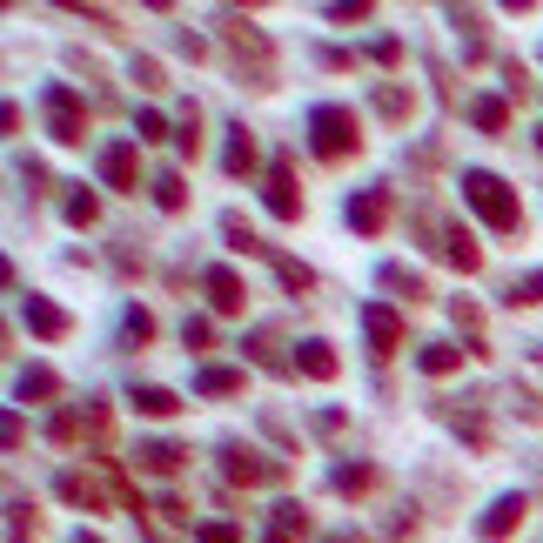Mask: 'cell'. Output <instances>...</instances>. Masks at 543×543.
I'll list each match as a JSON object with an SVG mask.
<instances>
[{"instance_id":"cell-1","label":"cell","mask_w":543,"mask_h":543,"mask_svg":"<svg viewBox=\"0 0 543 543\" xmlns=\"http://www.w3.org/2000/svg\"><path fill=\"white\" fill-rule=\"evenodd\" d=\"M463 202L483 215V222L497 228V235H517L523 228V202H517V188L503 175H490V168H463Z\"/></svg>"},{"instance_id":"cell-2","label":"cell","mask_w":543,"mask_h":543,"mask_svg":"<svg viewBox=\"0 0 543 543\" xmlns=\"http://www.w3.org/2000/svg\"><path fill=\"white\" fill-rule=\"evenodd\" d=\"M309 141H316L322 161H342V155H356V148H362V128H356V114H349V108L322 101V108L309 114Z\"/></svg>"},{"instance_id":"cell-3","label":"cell","mask_w":543,"mask_h":543,"mask_svg":"<svg viewBox=\"0 0 543 543\" xmlns=\"http://www.w3.org/2000/svg\"><path fill=\"white\" fill-rule=\"evenodd\" d=\"M222 41L235 47L242 74H249V61H255L262 88H275V54H269V34H262V27H255V21H242V14H222Z\"/></svg>"},{"instance_id":"cell-4","label":"cell","mask_w":543,"mask_h":543,"mask_svg":"<svg viewBox=\"0 0 543 543\" xmlns=\"http://www.w3.org/2000/svg\"><path fill=\"white\" fill-rule=\"evenodd\" d=\"M41 101H47V128H54V141L81 148V141H88V121H81V94H74L68 81H54Z\"/></svg>"},{"instance_id":"cell-5","label":"cell","mask_w":543,"mask_h":543,"mask_svg":"<svg viewBox=\"0 0 543 543\" xmlns=\"http://www.w3.org/2000/svg\"><path fill=\"white\" fill-rule=\"evenodd\" d=\"M262 202H269L275 222H302V195H295V168H289V155H282L269 175H262Z\"/></svg>"},{"instance_id":"cell-6","label":"cell","mask_w":543,"mask_h":543,"mask_svg":"<svg viewBox=\"0 0 543 543\" xmlns=\"http://www.w3.org/2000/svg\"><path fill=\"white\" fill-rule=\"evenodd\" d=\"M101 181H108V188H121V195H135V188H141L135 141H108V148H101Z\"/></svg>"},{"instance_id":"cell-7","label":"cell","mask_w":543,"mask_h":543,"mask_svg":"<svg viewBox=\"0 0 543 543\" xmlns=\"http://www.w3.org/2000/svg\"><path fill=\"white\" fill-rule=\"evenodd\" d=\"M523 510H530V497H517V490H510V497H497L490 510H483V517H476V537H483V543H503V537H517Z\"/></svg>"},{"instance_id":"cell-8","label":"cell","mask_w":543,"mask_h":543,"mask_svg":"<svg viewBox=\"0 0 543 543\" xmlns=\"http://www.w3.org/2000/svg\"><path fill=\"white\" fill-rule=\"evenodd\" d=\"M222 476L228 483H275V476H282V463H262V456L255 450H242V443H222Z\"/></svg>"},{"instance_id":"cell-9","label":"cell","mask_w":543,"mask_h":543,"mask_svg":"<svg viewBox=\"0 0 543 543\" xmlns=\"http://www.w3.org/2000/svg\"><path fill=\"white\" fill-rule=\"evenodd\" d=\"M362 336H369L376 356H396V342H403V316H396L389 302H369V309H362Z\"/></svg>"},{"instance_id":"cell-10","label":"cell","mask_w":543,"mask_h":543,"mask_svg":"<svg viewBox=\"0 0 543 543\" xmlns=\"http://www.w3.org/2000/svg\"><path fill=\"white\" fill-rule=\"evenodd\" d=\"M54 497L74 503V510H108V490H101L94 476H81V470H61V476H54Z\"/></svg>"},{"instance_id":"cell-11","label":"cell","mask_w":543,"mask_h":543,"mask_svg":"<svg viewBox=\"0 0 543 543\" xmlns=\"http://www.w3.org/2000/svg\"><path fill=\"white\" fill-rule=\"evenodd\" d=\"M383 222H389V188H362L349 202V228L356 235H383Z\"/></svg>"},{"instance_id":"cell-12","label":"cell","mask_w":543,"mask_h":543,"mask_svg":"<svg viewBox=\"0 0 543 543\" xmlns=\"http://www.w3.org/2000/svg\"><path fill=\"white\" fill-rule=\"evenodd\" d=\"M295 369H302V376H316V383H336V369H342V362H336V349H329L322 336H309L302 349H295Z\"/></svg>"},{"instance_id":"cell-13","label":"cell","mask_w":543,"mask_h":543,"mask_svg":"<svg viewBox=\"0 0 543 543\" xmlns=\"http://www.w3.org/2000/svg\"><path fill=\"white\" fill-rule=\"evenodd\" d=\"M202 282H208V302H215L222 316H235V309L249 302V289H242V275H235V269H208Z\"/></svg>"},{"instance_id":"cell-14","label":"cell","mask_w":543,"mask_h":543,"mask_svg":"<svg viewBox=\"0 0 543 543\" xmlns=\"http://www.w3.org/2000/svg\"><path fill=\"white\" fill-rule=\"evenodd\" d=\"M27 329L47 342H61L68 336V309H54V302H41V295H27Z\"/></svg>"},{"instance_id":"cell-15","label":"cell","mask_w":543,"mask_h":543,"mask_svg":"<svg viewBox=\"0 0 543 543\" xmlns=\"http://www.w3.org/2000/svg\"><path fill=\"white\" fill-rule=\"evenodd\" d=\"M128 403H135L141 416H155V423H168V416L181 409V396H175V389H161V383H135V396H128Z\"/></svg>"},{"instance_id":"cell-16","label":"cell","mask_w":543,"mask_h":543,"mask_svg":"<svg viewBox=\"0 0 543 543\" xmlns=\"http://www.w3.org/2000/svg\"><path fill=\"white\" fill-rule=\"evenodd\" d=\"M135 463H141L148 476H175L181 463H188V450H181V443H141V450H135Z\"/></svg>"},{"instance_id":"cell-17","label":"cell","mask_w":543,"mask_h":543,"mask_svg":"<svg viewBox=\"0 0 543 543\" xmlns=\"http://www.w3.org/2000/svg\"><path fill=\"white\" fill-rule=\"evenodd\" d=\"M195 389H202V396H242L249 376H242V369H222V362H208V369H195Z\"/></svg>"},{"instance_id":"cell-18","label":"cell","mask_w":543,"mask_h":543,"mask_svg":"<svg viewBox=\"0 0 543 543\" xmlns=\"http://www.w3.org/2000/svg\"><path fill=\"white\" fill-rule=\"evenodd\" d=\"M383 289L403 295V302H423V295H430V282H423L416 269H403V262H383Z\"/></svg>"},{"instance_id":"cell-19","label":"cell","mask_w":543,"mask_h":543,"mask_svg":"<svg viewBox=\"0 0 543 543\" xmlns=\"http://www.w3.org/2000/svg\"><path fill=\"white\" fill-rule=\"evenodd\" d=\"M463 356H470V349H456V342H423V376H450V369H463Z\"/></svg>"},{"instance_id":"cell-20","label":"cell","mask_w":543,"mask_h":543,"mask_svg":"<svg viewBox=\"0 0 543 543\" xmlns=\"http://www.w3.org/2000/svg\"><path fill=\"white\" fill-rule=\"evenodd\" d=\"M54 389H61L54 369H21V376H14V396H21V403H47Z\"/></svg>"},{"instance_id":"cell-21","label":"cell","mask_w":543,"mask_h":543,"mask_svg":"<svg viewBox=\"0 0 543 543\" xmlns=\"http://www.w3.org/2000/svg\"><path fill=\"white\" fill-rule=\"evenodd\" d=\"M443 255H450V262H456L463 275H476V269H483V249L470 242V228H450V235H443Z\"/></svg>"},{"instance_id":"cell-22","label":"cell","mask_w":543,"mask_h":543,"mask_svg":"<svg viewBox=\"0 0 543 543\" xmlns=\"http://www.w3.org/2000/svg\"><path fill=\"white\" fill-rule=\"evenodd\" d=\"M409 108H416V94H409L403 81H383V88H376V114H383V121H409Z\"/></svg>"},{"instance_id":"cell-23","label":"cell","mask_w":543,"mask_h":543,"mask_svg":"<svg viewBox=\"0 0 543 543\" xmlns=\"http://www.w3.org/2000/svg\"><path fill=\"white\" fill-rule=\"evenodd\" d=\"M470 121L483 135H503V128H510V108H503L497 94H483V101H470Z\"/></svg>"},{"instance_id":"cell-24","label":"cell","mask_w":543,"mask_h":543,"mask_svg":"<svg viewBox=\"0 0 543 543\" xmlns=\"http://www.w3.org/2000/svg\"><path fill=\"white\" fill-rule=\"evenodd\" d=\"M222 235H228V249H242V255H269V242H255V228L242 222L235 208H228V215H222Z\"/></svg>"},{"instance_id":"cell-25","label":"cell","mask_w":543,"mask_h":543,"mask_svg":"<svg viewBox=\"0 0 543 543\" xmlns=\"http://www.w3.org/2000/svg\"><path fill=\"white\" fill-rule=\"evenodd\" d=\"M329 483H336L342 497H362V490H376V470H369V463H336Z\"/></svg>"},{"instance_id":"cell-26","label":"cell","mask_w":543,"mask_h":543,"mask_svg":"<svg viewBox=\"0 0 543 543\" xmlns=\"http://www.w3.org/2000/svg\"><path fill=\"white\" fill-rule=\"evenodd\" d=\"M275 282H282V289H289V295H309V289H316V275L302 269L295 255H275Z\"/></svg>"},{"instance_id":"cell-27","label":"cell","mask_w":543,"mask_h":543,"mask_svg":"<svg viewBox=\"0 0 543 543\" xmlns=\"http://www.w3.org/2000/svg\"><path fill=\"white\" fill-rule=\"evenodd\" d=\"M155 202L168 208V215H175V208H188V188H181L175 168H168V175H155Z\"/></svg>"},{"instance_id":"cell-28","label":"cell","mask_w":543,"mask_h":543,"mask_svg":"<svg viewBox=\"0 0 543 543\" xmlns=\"http://www.w3.org/2000/svg\"><path fill=\"white\" fill-rule=\"evenodd\" d=\"M255 168V141H249V128H235V141H228V175H249Z\"/></svg>"},{"instance_id":"cell-29","label":"cell","mask_w":543,"mask_h":543,"mask_svg":"<svg viewBox=\"0 0 543 543\" xmlns=\"http://www.w3.org/2000/svg\"><path fill=\"white\" fill-rule=\"evenodd\" d=\"M275 530L282 537H309V510L302 503H275Z\"/></svg>"},{"instance_id":"cell-30","label":"cell","mask_w":543,"mask_h":543,"mask_svg":"<svg viewBox=\"0 0 543 543\" xmlns=\"http://www.w3.org/2000/svg\"><path fill=\"white\" fill-rule=\"evenodd\" d=\"M128 74H135V81H141L148 94H161V88H168V74H161V61H155V54H135V68H128Z\"/></svg>"},{"instance_id":"cell-31","label":"cell","mask_w":543,"mask_h":543,"mask_svg":"<svg viewBox=\"0 0 543 543\" xmlns=\"http://www.w3.org/2000/svg\"><path fill=\"white\" fill-rule=\"evenodd\" d=\"M128 342H135V349L155 342V316H148V309H128Z\"/></svg>"},{"instance_id":"cell-32","label":"cell","mask_w":543,"mask_h":543,"mask_svg":"<svg viewBox=\"0 0 543 543\" xmlns=\"http://www.w3.org/2000/svg\"><path fill=\"white\" fill-rule=\"evenodd\" d=\"M510 302H523V309H537V302H543V269H530V275H523L517 289H510Z\"/></svg>"},{"instance_id":"cell-33","label":"cell","mask_w":543,"mask_h":543,"mask_svg":"<svg viewBox=\"0 0 543 543\" xmlns=\"http://www.w3.org/2000/svg\"><path fill=\"white\" fill-rule=\"evenodd\" d=\"M94 215H101V202H94V195H74V202H68V222H74V228H94Z\"/></svg>"},{"instance_id":"cell-34","label":"cell","mask_w":543,"mask_h":543,"mask_svg":"<svg viewBox=\"0 0 543 543\" xmlns=\"http://www.w3.org/2000/svg\"><path fill=\"white\" fill-rule=\"evenodd\" d=\"M450 316H456V322H463V329H483V309H476L470 295H456V302H450Z\"/></svg>"},{"instance_id":"cell-35","label":"cell","mask_w":543,"mask_h":543,"mask_svg":"<svg viewBox=\"0 0 543 543\" xmlns=\"http://www.w3.org/2000/svg\"><path fill=\"white\" fill-rule=\"evenodd\" d=\"M242 349H255V356H262V362H269V369H289V362H282V356H275V336H269V329H262V336H255V342H242Z\"/></svg>"},{"instance_id":"cell-36","label":"cell","mask_w":543,"mask_h":543,"mask_svg":"<svg viewBox=\"0 0 543 543\" xmlns=\"http://www.w3.org/2000/svg\"><path fill=\"white\" fill-rule=\"evenodd\" d=\"M195 543H242L228 523H195Z\"/></svg>"},{"instance_id":"cell-37","label":"cell","mask_w":543,"mask_h":543,"mask_svg":"<svg viewBox=\"0 0 543 543\" xmlns=\"http://www.w3.org/2000/svg\"><path fill=\"white\" fill-rule=\"evenodd\" d=\"M369 54H376V61H383V68H396V61H403V41H396V34H383V41L369 47Z\"/></svg>"},{"instance_id":"cell-38","label":"cell","mask_w":543,"mask_h":543,"mask_svg":"<svg viewBox=\"0 0 543 543\" xmlns=\"http://www.w3.org/2000/svg\"><path fill=\"white\" fill-rule=\"evenodd\" d=\"M148 141H168V121H161V114H155V108L141 114V148H148Z\"/></svg>"},{"instance_id":"cell-39","label":"cell","mask_w":543,"mask_h":543,"mask_svg":"<svg viewBox=\"0 0 543 543\" xmlns=\"http://www.w3.org/2000/svg\"><path fill=\"white\" fill-rule=\"evenodd\" d=\"M329 21H369V7H362V0H336V7H329Z\"/></svg>"},{"instance_id":"cell-40","label":"cell","mask_w":543,"mask_h":543,"mask_svg":"<svg viewBox=\"0 0 543 543\" xmlns=\"http://www.w3.org/2000/svg\"><path fill=\"white\" fill-rule=\"evenodd\" d=\"M181 342H188V349H208V322H202V316H188V329H181Z\"/></svg>"},{"instance_id":"cell-41","label":"cell","mask_w":543,"mask_h":543,"mask_svg":"<svg viewBox=\"0 0 543 543\" xmlns=\"http://www.w3.org/2000/svg\"><path fill=\"white\" fill-rule=\"evenodd\" d=\"M342 423H349L342 409H322V416H316V430H322V436H342Z\"/></svg>"},{"instance_id":"cell-42","label":"cell","mask_w":543,"mask_h":543,"mask_svg":"<svg viewBox=\"0 0 543 543\" xmlns=\"http://www.w3.org/2000/svg\"><path fill=\"white\" fill-rule=\"evenodd\" d=\"M21 181L34 188V195H41V188H47V168H41V161H21Z\"/></svg>"},{"instance_id":"cell-43","label":"cell","mask_w":543,"mask_h":543,"mask_svg":"<svg viewBox=\"0 0 543 543\" xmlns=\"http://www.w3.org/2000/svg\"><path fill=\"white\" fill-rule=\"evenodd\" d=\"M68 543H101V537H94V530H74V537Z\"/></svg>"},{"instance_id":"cell-44","label":"cell","mask_w":543,"mask_h":543,"mask_svg":"<svg viewBox=\"0 0 543 543\" xmlns=\"http://www.w3.org/2000/svg\"><path fill=\"white\" fill-rule=\"evenodd\" d=\"M269 543H295V537H282V530H275V537H269Z\"/></svg>"},{"instance_id":"cell-45","label":"cell","mask_w":543,"mask_h":543,"mask_svg":"<svg viewBox=\"0 0 543 543\" xmlns=\"http://www.w3.org/2000/svg\"><path fill=\"white\" fill-rule=\"evenodd\" d=\"M537 148H543V128H537Z\"/></svg>"},{"instance_id":"cell-46","label":"cell","mask_w":543,"mask_h":543,"mask_svg":"<svg viewBox=\"0 0 543 543\" xmlns=\"http://www.w3.org/2000/svg\"><path fill=\"white\" fill-rule=\"evenodd\" d=\"M537 362H543V349H537Z\"/></svg>"}]
</instances>
